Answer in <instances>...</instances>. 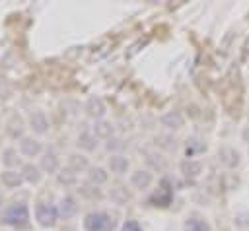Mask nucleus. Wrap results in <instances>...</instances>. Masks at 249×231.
Segmentation results:
<instances>
[{
  "instance_id": "obj_1",
  "label": "nucleus",
  "mask_w": 249,
  "mask_h": 231,
  "mask_svg": "<svg viewBox=\"0 0 249 231\" xmlns=\"http://www.w3.org/2000/svg\"><path fill=\"white\" fill-rule=\"evenodd\" d=\"M218 161L226 167V169H235L241 163V155L233 146H220L218 149Z\"/></svg>"
},
{
  "instance_id": "obj_2",
  "label": "nucleus",
  "mask_w": 249,
  "mask_h": 231,
  "mask_svg": "<svg viewBox=\"0 0 249 231\" xmlns=\"http://www.w3.org/2000/svg\"><path fill=\"white\" fill-rule=\"evenodd\" d=\"M84 227L88 231H109L113 227V219L105 214H89L84 219Z\"/></svg>"
},
{
  "instance_id": "obj_3",
  "label": "nucleus",
  "mask_w": 249,
  "mask_h": 231,
  "mask_svg": "<svg viewBox=\"0 0 249 231\" xmlns=\"http://www.w3.org/2000/svg\"><path fill=\"white\" fill-rule=\"evenodd\" d=\"M25 219H27V210H25V206H12V208H8L6 212H4V221L6 223H25Z\"/></svg>"
},
{
  "instance_id": "obj_4",
  "label": "nucleus",
  "mask_w": 249,
  "mask_h": 231,
  "mask_svg": "<svg viewBox=\"0 0 249 231\" xmlns=\"http://www.w3.org/2000/svg\"><path fill=\"white\" fill-rule=\"evenodd\" d=\"M56 217V210L49 204H39L37 206V219L43 223V225H51Z\"/></svg>"
},
{
  "instance_id": "obj_5",
  "label": "nucleus",
  "mask_w": 249,
  "mask_h": 231,
  "mask_svg": "<svg viewBox=\"0 0 249 231\" xmlns=\"http://www.w3.org/2000/svg\"><path fill=\"white\" fill-rule=\"evenodd\" d=\"M183 122H185V118H183V115H181V113H177V111H169L167 115H163V116H161V124H163V126H167V128H173V130L181 128V126H183Z\"/></svg>"
},
{
  "instance_id": "obj_6",
  "label": "nucleus",
  "mask_w": 249,
  "mask_h": 231,
  "mask_svg": "<svg viewBox=\"0 0 249 231\" xmlns=\"http://www.w3.org/2000/svg\"><path fill=\"white\" fill-rule=\"evenodd\" d=\"M185 231H212L210 229V223L206 219H200V217H189L185 221Z\"/></svg>"
},
{
  "instance_id": "obj_7",
  "label": "nucleus",
  "mask_w": 249,
  "mask_h": 231,
  "mask_svg": "<svg viewBox=\"0 0 249 231\" xmlns=\"http://www.w3.org/2000/svg\"><path fill=\"white\" fill-rule=\"evenodd\" d=\"M181 169H183V173L189 175V177H198V175L202 173V163H200V161H195V159H187V161H183Z\"/></svg>"
},
{
  "instance_id": "obj_8",
  "label": "nucleus",
  "mask_w": 249,
  "mask_h": 231,
  "mask_svg": "<svg viewBox=\"0 0 249 231\" xmlns=\"http://www.w3.org/2000/svg\"><path fill=\"white\" fill-rule=\"evenodd\" d=\"M150 182H152V175L146 173V171H136L132 175V184L138 186V188H146Z\"/></svg>"
},
{
  "instance_id": "obj_9",
  "label": "nucleus",
  "mask_w": 249,
  "mask_h": 231,
  "mask_svg": "<svg viewBox=\"0 0 249 231\" xmlns=\"http://www.w3.org/2000/svg\"><path fill=\"white\" fill-rule=\"evenodd\" d=\"M109 165H111V171L113 173H126V169H128V161L124 157H119V155L111 157Z\"/></svg>"
},
{
  "instance_id": "obj_10",
  "label": "nucleus",
  "mask_w": 249,
  "mask_h": 231,
  "mask_svg": "<svg viewBox=\"0 0 249 231\" xmlns=\"http://www.w3.org/2000/svg\"><path fill=\"white\" fill-rule=\"evenodd\" d=\"M91 179H93V181H97V182H103V181L107 179V175H105V171H103V169H95V171L91 173Z\"/></svg>"
},
{
  "instance_id": "obj_11",
  "label": "nucleus",
  "mask_w": 249,
  "mask_h": 231,
  "mask_svg": "<svg viewBox=\"0 0 249 231\" xmlns=\"http://www.w3.org/2000/svg\"><path fill=\"white\" fill-rule=\"evenodd\" d=\"M123 231H142V229H140L138 221H132V219H130V221H126V223L123 225Z\"/></svg>"
},
{
  "instance_id": "obj_12",
  "label": "nucleus",
  "mask_w": 249,
  "mask_h": 231,
  "mask_svg": "<svg viewBox=\"0 0 249 231\" xmlns=\"http://www.w3.org/2000/svg\"><path fill=\"white\" fill-rule=\"evenodd\" d=\"M111 132V126L109 124H105V122H101L99 126H97V134H101V136H107Z\"/></svg>"
},
{
  "instance_id": "obj_13",
  "label": "nucleus",
  "mask_w": 249,
  "mask_h": 231,
  "mask_svg": "<svg viewBox=\"0 0 249 231\" xmlns=\"http://www.w3.org/2000/svg\"><path fill=\"white\" fill-rule=\"evenodd\" d=\"M241 140H243L245 144H249V126H245V128L241 130Z\"/></svg>"
}]
</instances>
